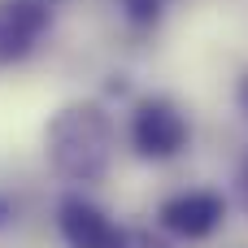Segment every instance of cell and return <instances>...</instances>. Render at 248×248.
Instances as JSON below:
<instances>
[{"label": "cell", "instance_id": "cell-8", "mask_svg": "<svg viewBox=\"0 0 248 248\" xmlns=\"http://www.w3.org/2000/svg\"><path fill=\"white\" fill-rule=\"evenodd\" d=\"M235 183H240V201H244V209H248V157L240 161V179Z\"/></svg>", "mask_w": 248, "mask_h": 248}, {"label": "cell", "instance_id": "cell-10", "mask_svg": "<svg viewBox=\"0 0 248 248\" xmlns=\"http://www.w3.org/2000/svg\"><path fill=\"white\" fill-rule=\"evenodd\" d=\"M131 248H170V244H161V240H148V235H131Z\"/></svg>", "mask_w": 248, "mask_h": 248}, {"label": "cell", "instance_id": "cell-1", "mask_svg": "<svg viewBox=\"0 0 248 248\" xmlns=\"http://www.w3.org/2000/svg\"><path fill=\"white\" fill-rule=\"evenodd\" d=\"M48 170L70 187H96L118 161V122L100 100H70L44 126Z\"/></svg>", "mask_w": 248, "mask_h": 248}, {"label": "cell", "instance_id": "cell-2", "mask_svg": "<svg viewBox=\"0 0 248 248\" xmlns=\"http://www.w3.org/2000/svg\"><path fill=\"white\" fill-rule=\"evenodd\" d=\"M126 144L140 161H153V166L174 161L192 144V118L174 96H161V92L140 96L126 113Z\"/></svg>", "mask_w": 248, "mask_h": 248}, {"label": "cell", "instance_id": "cell-11", "mask_svg": "<svg viewBox=\"0 0 248 248\" xmlns=\"http://www.w3.org/2000/svg\"><path fill=\"white\" fill-rule=\"evenodd\" d=\"M48 4H52V9H57V4H65V0H48Z\"/></svg>", "mask_w": 248, "mask_h": 248}, {"label": "cell", "instance_id": "cell-5", "mask_svg": "<svg viewBox=\"0 0 248 248\" xmlns=\"http://www.w3.org/2000/svg\"><path fill=\"white\" fill-rule=\"evenodd\" d=\"M48 31H52L48 0H0V74L31 61L48 39Z\"/></svg>", "mask_w": 248, "mask_h": 248}, {"label": "cell", "instance_id": "cell-6", "mask_svg": "<svg viewBox=\"0 0 248 248\" xmlns=\"http://www.w3.org/2000/svg\"><path fill=\"white\" fill-rule=\"evenodd\" d=\"M118 9L131 31H153L166 17V0H118Z\"/></svg>", "mask_w": 248, "mask_h": 248}, {"label": "cell", "instance_id": "cell-4", "mask_svg": "<svg viewBox=\"0 0 248 248\" xmlns=\"http://www.w3.org/2000/svg\"><path fill=\"white\" fill-rule=\"evenodd\" d=\"M227 222V196L214 187H183L157 205V227L179 244H201Z\"/></svg>", "mask_w": 248, "mask_h": 248}, {"label": "cell", "instance_id": "cell-3", "mask_svg": "<svg viewBox=\"0 0 248 248\" xmlns=\"http://www.w3.org/2000/svg\"><path fill=\"white\" fill-rule=\"evenodd\" d=\"M57 235L65 248H131V231L105 205L83 196V187L57 201Z\"/></svg>", "mask_w": 248, "mask_h": 248}, {"label": "cell", "instance_id": "cell-9", "mask_svg": "<svg viewBox=\"0 0 248 248\" xmlns=\"http://www.w3.org/2000/svg\"><path fill=\"white\" fill-rule=\"evenodd\" d=\"M235 100H240V109H244V118H248V74L235 83Z\"/></svg>", "mask_w": 248, "mask_h": 248}, {"label": "cell", "instance_id": "cell-7", "mask_svg": "<svg viewBox=\"0 0 248 248\" xmlns=\"http://www.w3.org/2000/svg\"><path fill=\"white\" fill-rule=\"evenodd\" d=\"M13 222H17V201L9 192H0V231H9Z\"/></svg>", "mask_w": 248, "mask_h": 248}]
</instances>
